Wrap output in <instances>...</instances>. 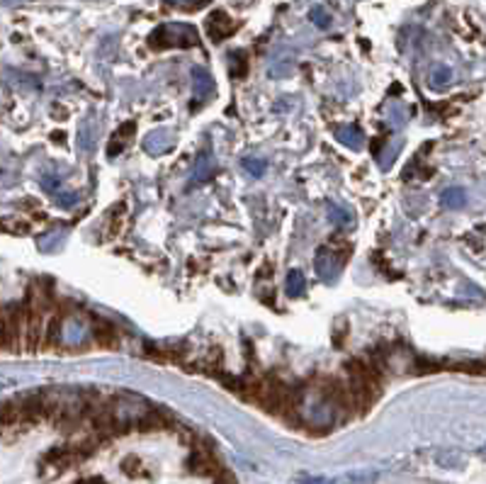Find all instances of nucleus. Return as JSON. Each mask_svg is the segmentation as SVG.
Wrapping results in <instances>:
<instances>
[{"label": "nucleus", "mask_w": 486, "mask_h": 484, "mask_svg": "<svg viewBox=\"0 0 486 484\" xmlns=\"http://www.w3.org/2000/svg\"><path fill=\"white\" fill-rule=\"evenodd\" d=\"M336 139L348 149H360L362 146V132L357 129V127H340V129L336 132Z\"/></svg>", "instance_id": "39448f33"}, {"label": "nucleus", "mask_w": 486, "mask_h": 484, "mask_svg": "<svg viewBox=\"0 0 486 484\" xmlns=\"http://www.w3.org/2000/svg\"><path fill=\"white\" fill-rule=\"evenodd\" d=\"M214 175V161L209 159V154L202 151L197 159V166H195V180H209Z\"/></svg>", "instance_id": "0eeeda50"}, {"label": "nucleus", "mask_w": 486, "mask_h": 484, "mask_svg": "<svg viewBox=\"0 0 486 484\" xmlns=\"http://www.w3.org/2000/svg\"><path fill=\"white\" fill-rule=\"evenodd\" d=\"M304 292V275L299 270H292L287 275V294L289 297H299Z\"/></svg>", "instance_id": "9d476101"}, {"label": "nucleus", "mask_w": 486, "mask_h": 484, "mask_svg": "<svg viewBox=\"0 0 486 484\" xmlns=\"http://www.w3.org/2000/svg\"><path fill=\"white\" fill-rule=\"evenodd\" d=\"M243 168L248 171L250 175L260 178L262 173H265L267 163H265V161H262V159H250V156H245V159H243Z\"/></svg>", "instance_id": "f8f14e48"}, {"label": "nucleus", "mask_w": 486, "mask_h": 484, "mask_svg": "<svg viewBox=\"0 0 486 484\" xmlns=\"http://www.w3.org/2000/svg\"><path fill=\"white\" fill-rule=\"evenodd\" d=\"M132 129H134V122H127L125 127H122V132H120V142H115L110 144V156H115V154H120L122 151V146H125V139L132 134Z\"/></svg>", "instance_id": "ddd939ff"}, {"label": "nucleus", "mask_w": 486, "mask_h": 484, "mask_svg": "<svg viewBox=\"0 0 486 484\" xmlns=\"http://www.w3.org/2000/svg\"><path fill=\"white\" fill-rule=\"evenodd\" d=\"M340 263H343V258H336L333 248H321V251L316 253V275L326 282L336 280Z\"/></svg>", "instance_id": "7ed1b4c3"}, {"label": "nucleus", "mask_w": 486, "mask_h": 484, "mask_svg": "<svg viewBox=\"0 0 486 484\" xmlns=\"http://www.w3.org/2000/svg\"><path fill=\"white\" fill-rule=\"evenodd\" d=\"M231 76H236V78L245 76V57H243V52H233L231 54Z\"/></svg>", "instance_id": "4468645a"}, {"label": "nucleus", "mask_w": 486, "mask_h": 484, "mask_svg": "<svg viewBox=\"0 0 486 484\" xmlns=\"http://www.w3.org/2000/svg\"><path fill=\"white\" fill-rule=\"evenodd\" d=\"M168 3L180 10H199L204 5H209V0H168Z\"/></svg>", "instance_id": "2eb2a0df"}, {"label": "nucleus", "mask_w": 486, "mask_h": 484, "mask_svg": "<svg viewBox=\"0 0 486 484\" xmlns=\"http://www.w3.org/2000/svg\"><path fill=\"white\" fill-rule=\"evenodd\" d=\"M192 83H195V93H197V103H204L214 93V78L209 76V71L199 69V66L192 69Z\"/></svg>", "instance_id": "20e7f679"}, {"label": "nucleus", "mask_w": 486, "mask_h": 484, "mask_svg": "<svg viewBox=\"0 0 486 484\" xmlns=\"http://www.w3.org/2000/svg\"><path fill=\"white\" fill-rule=\"evenodd\" d=\"M149 47L156 49V52L199 47V35L195 30V25H187V22H166V25H158L151 32Z\"/></svg>", "instance_id": "f257e3e1"}, {"label": "nucleus", "mask_w": 486, "mask_h": 484, "mask_svg": "<svg viewBox=\"0 0 486 484\" xmlns=\"http://www.w3.org/2000/svg\"><path fill=\"white\" fill-rule=\"evenodd\" d=\"M328 214H331V217H333V219H336V221H340V224H350V221H353V217H350V214H345V212H340L338 207H331V212H328Z\"/></svg>", "instance_id": "dca6fc26"}, {"label": "nucleus", "mask_w": 486, "mask_h": 484, "mask_svg": "<svg viewBox=\"0 0 486 484\" xmlns=\"http://www.w3.org/2000/svg\"><path fill=\"white\" fill-rule=\"evenodd\" d=\"M61 202H64V204H71V202H76V197H74V195H61Z\"/></svg>", "instance_id": "f3484780"}, {"label": "nucleus", "mask_w": 486, "mask_h": 484, "mask_svg": "<svg viewBox=\"0 0 486 484\" xmlns=\"http://www.w3.org/2000/svg\"><path fill=\"white\" fill-rule=\"evenodd\" d=\"M465 200H467V195L462 188H448V190L440 195V204H443V207H462Z\"/></svg>", "instance_id": "6e6552de"}, {"label": "nucleus", "mask_w": 486, "mask_h": 484, "mask_svg": "<svg viewBox=\"0 0 486 484\" xmlns=\"http://www.w3.org/2000/svg\"><path fill=\"white\" fill-rule=\"evenodd\" d=\"M309 20L314 22V25L318 27V30H326V27H331V15H328L326 10L321 8V5H316V8H311Z\"/></svg>", "instance_id": "9b49d317"}, {"label": "nucleus", "mask_w": 486, "mask_h": 484, "mask_svg": "<svg viewBox=\"0 0 486 484\" xmlns=\"http://www.w3.org/2000/svg\"><path fill=\"white\" fill-rule=\"evenodd\" d=\"M93 333H95V338L103 343V346H115L117 333H115L112 326L108 324V321H95V324H93Z\"/></svg>", "instance_id": "423d86ee"}, {"label": "nucleus", "mask_w": 486, "mask_h": 484, "mask_svg": "<svg viewBox=\"0 0 486 484\" xmlns=\"http://www.w3.org/2000/svg\"><path fill=\"white\" fill-rule=\"evenodd\" d=\"M207 32H209V39L214 44L224 42L236 32V22H233L224 10H214V13L207 18Z\"/></svg>", "instance_id": "f03ea898"}, {"label": "nucleus", "mask_w": 486, "mask_h": 484, "mask_svg": "<svg viewBox=\"0 0 486 484\" xmlns=\"http://www.w3.org/2000/svg\"><path fill=\"white\" fill-rule=\"evenodd\" d=\"M452 83V69H448V66H435L433 71H430V86L433 88H448Z\"/></svg>", "instance_id": "1a4fd4ad"}]
</instances>
